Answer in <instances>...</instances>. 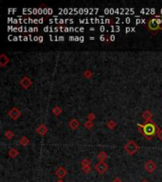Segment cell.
I'll list each match as a JSON object with an SVG mask.
<instances>
[{
	"label": "cell",
	"instance_id": "cell-25",
	"mask_svg": "<svg viewBox=\"0 0 162 182\" xmlns=\"http://www.w3.org/2000/svg\"><path fill=\"white\" fill-rule=\"evenodd\" d=\"M157 137H158V139H159L160 141H162V129H157Z\"/></svg>",
	"mask_w": 162,
	"mask_h": 182
},
{
	"label": "cell",
	"instance_id": "cell-22",
	"mask_svg": "<svg viewBox=\"0 0 162 182\" xmlns=\"http://www.w3.org/2000/svg\"><path fill=\"white\" fill-rule=\"evenodd\" d=\"M44 31H45V32H52V31H54V28L49 27V26H46V27L44 28Z\"/></svg>",
	"mask_w": 162,
	"mask_h": 182
},
{
	"label": "cell",
	"instance_id": "cell-15",
	"mask_svg": "<svg viewBox=\"0 0 162 182\" xmlns=\"http://www.w3.org/2000/svg\"><path fill=\"white\" fill-rule=\"evenodd\" d=\"M107 154L105 153V152H101L99 155H98V157H99V159H100V161H104V159H107Z\"/></svg>",
	"mask_w": 162,
	"mask_h": 182
},
{
	"label": "cell",
	"instance_id": "cell-11",
	"mask_svg": "<svg viewBox=\"0 0 162 182\" xmlns=\"http://www.w3.org/2000/svg\"><path fill=\"white\" fill-rule=\"evenodd\" d=\"M69 126L71 127L73 130H75L80 126V122H79L78 120H76V119H72V120L69 121Z\"/></svg>",
	"mask_w": 162,
	"mask_h": 182
},
{
	"label": "cell",
	"instance_id": "cell-18",
	"mask_svg": "<svg viewBox=\"0 0 162 182\" xmlns=\"http://www.w3.org/2000/svg\"><path fill=\"white\" fill-rule=\"evenodd\" d=\"M84 126L86 129H91L93 126H94V123H93V121H87L86 122L84 123Z\"/></svg>",
	"mask_w": 162,
	"mask_h": 182
},
{
	"label": "cell",
	"instance_id": "cell-9",
	"mask_svg": "<svg viewBox=\"0 0 162 182\" xmlns=\"http://www.w3.org/2000/svg\"><path fill=\"white\" fill-rule=\"evenodd\" d=\"M20 83L24 88H29V86L31 85V80L29 78L28 76H25L21 81H20Z\"/></svg>",
	"mask_w": 162,
	"mask_h": 182
},
{
	"label": "cell",
	"instance_id": "cell-19",
	"mask_svg": "<svg viewBox=\"0 0 162 182\" xmlns=\"http://www.w3.org/2000/svg\"><path fill=\"white\" fill-rule=\"evenodd\" d=\"M5 137H6L7 139H11L13 137V133L11 132V131H10V130H9V131H6V132H5Z\"/></svg>",
	"mask_w": 162,
	"mask_h": 182
},
{
	"label": "cell",
	"instance_id": "cell-1",
	"mask_svg": "<svg viewBox=\"0 0 162 182\" xmlns=\"http://www.w3.org/2000/svg\"><path fill=\"white\" fill-rule=\"evenodd\" d=\"M137 125L143 129L144 135L148 137H153L155 134V132H157V127H155V125L153 123V122H148V123L144 125H141V124H137Z\"/></svg>",
	"mask_w": 162,
	"mask_h": 182
},
{
	"label": "cell",
	"instance_id": "cell-38",
	"mask_svg": "<svg viewBox=\"0 0 162 182\" xmlns=\"http://www.w3.org/2000/svg\"><path fill=\"white\" fill-rule=\"evenodd\" d=\"M59 41H64V36H59Z\"/></svg>",
	"mask_w": 162,
	"mask_h": 182
},
{
	"label": "cell",
	"instance_id": "cell-33",
	"mask_svg": "<svg viewBox=\"0 0 162 182\" xmlns=\"http://www.w3.org/2000/svg\"><path fill=\"white\" fill-rule=\"evenodd\" d=\"M125 22L127 23V24H129V23L131 22V19L129 18V17H126V18H125Z\"/></svg>",
	"mask_w": 162,
	"mask_h": 182
},
{
	"label": "cell",
	"instance_id": "cell-27",
	"mask_svg": "<svg viewBox=\"0 0 162 182\" xmlns=\"http://www.w3.org/2000/svg\"><path fill=\"white\" fill-rule=\"evenodd\" d=\"M29 32H34V31H38V28H32V27H31V28H29Z\"/></svg>",
	"mask_w": 162,
	"mask_h": 182
},
{
	"label": "cell",
	"instance_id": "cell-46",
	"mask_svg": "<svg viewBox=\"0 0 162 182\" xmlns=\"http://www.w3.org/2000/svg\"><path fill=\"white\" fill-rule=\"evenodd\" d=\"M57 182H64V181H63V180H62V179H59V180H58Z\"/></svg>",
	"mask_w": 162,
	"mask_h": 182
},
{
	"label": "cell",
	"instance_id": "cell-37",
	"mask_svg": "<svg viewBox=\"0 0 162 182\" xmlns=\"http://www.w3.org/2000/svg\"><path fill=\"white\" fill-rule=\"evenodd\" d=\"M115 38H116V37H115V35H111V36H110V41H115Z\"/></svg>",
	"mask_w": 162,
	"mask_h": 182
},
{
	"label": "cell",
	"instance_id": "cell-34",
	"mask_svg": "<svg viewBox=\"0 0 162 182\" xmlns=\"http://www.w3.org/2000/svg\"><path fill=\"white\" fill-rule=\"evenodd\" d=\"M104 13H106V14H110V10H109V9H105V10H104Z\"/></svg>",
	"mask_w": 162,
	"mask_h": 182
},
{
	"label": "cell",
	"instance_id": "cell-16",
	"mask_svg": "<svg viewBox=\"0 0 162 182\" xmlns=\"http://www.w3.org/2000/svg\"><path fill=\"white\" fill-rule=\"evenodd\" d=\"M52 113L55 115V116H59L62 113V108L60 106H55L53 109H52Z\"/></svg>",
	"mask_w": 162,
	"mask_h": 182
},
{
	"label": "cell",
	"instance_id": "cell-21",
	"mask_svg": "<svg viewBox=\"0 0 162 182\" xmlns=\"http://www.w3.org/2000/svg\"><path fill=\"white\" fill-rule=\"evenodd\" d=\"M110 29H111V31L113 32H119L120 31V28L119 26H111Z\"/></svg>",
	"mask_w": 162,
	"mask_h": 182
},
{
	"label": "cell",
	"instance_id": "cell-10",
	"mask_svg": "<svg viewBox=\"0 0 162 182\" xmlns=\"http://www.w3.org/2000/svg\"><path fill=\"white\" fill-rule=\"evenodd\" d=\"M36 132H37V134H39L41 137H44L46 133H48V127H46L45 124H41L40 126L37 128Z\"/></svg>",
	"mask_w": 162,
	"mask_h": 182
},
{
	"label": "cell",
	"instance_id": "cell-24",
	"mask_svg": "<svg viewBox=\"0 0 162 182\" xmlns=\"http://www.w3.org/2000/svg\"><path fill=\"white\" fill-rule=\"evenodd\" d=\"M91 76H92V72H91L90 70H86V71H85V72H84V77H85V78H86V79L90 78Z\"/></svg>",
	"mask_w": 162,
	"mask_h": 182
},
{
	"label": "cell",
	"instance_id": "cell-30",
	"mask_svg": "<svg viewBox=\"0 0 162 182\" xmlns=\"http://www.w3.org/2000/svg\"><path fill=\"white\" fill-rule=\"evenodd\" d=\"M100 31H101L102 32H104V31H106V29H105L104 26H101V27H100Z\"/></svg>",
	"mask_w": 162,
	"mask_h": 182
},
{
	"label": "cell",
	"instance_id": "cell-40",
	"mask_svg": "<svg viewBox=\"0 0 162 182\" xmlns=\"http://www.w3.org/2000/svg\"><path fill=\"white\" fill-rule=\"evenodd\" d=\"M69 40L70 41H75V37L74 36H70L69 37Z\"/></svg>",
	"mask_w": 162,
	"mask_h": 182
},
{
	"label": "cell",
	"instance_id": "cell-39",
	"mask_svg": "<svg viewBox=\"0 0 162 182\" xmlns=\"http://www.w3.org/2000/svg\"><path fill=\"white\" fill-rule=\"evenodd\" d=\"M52 13H53V11H52V9L48 8V14H51Z\"/></svg>",
	"mask_w": 162,
	"mask_h": 182
},
{
	"label": "cell",
	"instance_id": "cell-31",
	"mask_svg": "<svg viewBox=\"0 0 162 182\" xmlns=\"http://www.w3.org/2000/svg\"><path fill=\"white\" fill-rule=\"evenodd\" d=\"M112 182H123L122 179H120V178H119V177H117V178H115V179L112 181Z\"/></svg>",
	"mask_w": 162,
	"mask_h": 182
},
{
	"label": "cell",
	"instance_id": "cell-13",
	"mask_svg": "<svg viewBox=\"0 0 162 182\" xmlns=\"http://www.w3.org/2000/svg\"><path fill=\"white\" fill-rule=\"evenodd\" d=\"M9 63V58L6 57L5 54H2L1 57H0V65H1V67H5L6 64H8Z\"/></svg>",
	"mask_w": 162,
	"mask_h": 182
},
{
	"label": "cell",
	"instance_id": "cell-36",
	"mask_svg": "<svg viewBox=\"0 0 162 182\" xmlns=\"http://www.w3.org/2000/svg\"><path fill=\"white\" fill-rule=\"evenodd\" d=\"M38 13H39V14H42V13H43V10H42L41 8L38 9Z\"/></svg>",
	"mask_w": 162,
	"mask_h": 182
},
{
	"label": "cell",
	"instance_id": "cell-23",
	"mask_svg": "<svg viewBox=\"0 0 162 182\" xmlns=\"http://www.w3.org/2000/svg\"><path fill=\"white\" fill-rule=\"evenodd\" d=\"M95 115L93 114V113H90V114H88L87 116V119H88V121H93L94 120H95Z\"/></svg>",
	"mask_w": 162,
	"mask_h": 182
},
{
	"label": "cell",
	"instance_id": "cell-20",
	"mask_svg": "<svg viewBox=\"0 0 162 182\" xmlns=\"http://www.w3.org/2000/svg\"><path fill=\"white\" fill-rule=\"evenodd\" d=\"M116 125H117V123L116 122H114L113 121H109L108 123H107V126L110 128V129H114V128L116 127Z\"/></svg>",
	"mask_w": 162,
	"mask_h": 182
},
{
	"label": "cell",
	"instance_id": "cell-26",
	"mask_svg": "<svg viewBox=\"0 0 162 182\" xmlns=\"http://www.w3.org/2000/svg\"><path fill=\"white\" fill-rule=\"evenodd\" d=\"M135 23H137V24H142V23H145V19L137 18V20H135Z\"/></svg>",
	"mask_w": 162,
	"mask_h": 182
},
{
	"label": "cell",
	"instance_id": "cell-43",
	"mask_svg": "<svg viewBox=\"0 0 162 182\" xmlns=\"http://www.w3.org/2000/svg\"><path fill=\"white\" fill-rule=\"evenodd\" d=\"M38 38H39L38 36H34L33 37V41H38Z\"/></svg>",
	"mask_w": 162,
	"mask_h": 182
},
{
	"label": "cell",
	"instance_id": "cell-14",
	"mask_svg": "<svg viewBox=\"0 0 162 182\" xmlns=\"http://www.w3.org/2000/svg\"><path fill=\"white\" fill-rule=\"evenodd\" d=\"M9 155H10L11 157L14 159L15 157L18 156L19 153H18V151H17L15 148H11V149H10V151H9Z\"/></svg>",
	"mask_w": 162,
	"mask_h": 182
},
{
	"label": "cell",
	"instance_id": "cell-32",
	"mask_svg": "<svg viewBox=\"0 0 162 182\" xmlns=\"http://www.w3.org/2000/svg\"><path fill=\"white\" fill-rule=\"evenodd\" d=\"M100 40H101V41H104L105 40V36L104 34H102L101 36H100Z\"/></svg>",
	"mask_w": 162,
	"mask_h": 182
},
{
	"label": "cell",
	"instance_id": "cell-44",
	"mask_svg": "<svg viewBox=\"0 0 162 182\" xmlns=\"http://www.w3.org/2000/svg\"><path fill=\"white\" fill-rule=\"evenodd\" d=\"M80 31L81 32H84V28H80Z\"/></svg>",
	"mask_w": 162,
	"mask_h": 182
},
{
	"label": "cell",
	"instance_id": "cell-7",
	"mask_svg": "<svg viewBox=\"0 0 162 182\" xmlns=\"http://www.w3.org/2000/svg\"><path fill=\"white\" fill-rule=\"evenodd\" d=\"M82 165V171H84V173H86V174H88L90 171H91V165H90V162L89 160H88L87 159H84V160L82 161L81 163Z\"/></svg>",
	"mask_w": 162,
	"mask_h": 182
},
{
	"label": "cell",
	"instance_id": "cell-47",
	"mask_svg": "<svg viewBox=\"0 0 162 182\" xmlns=\"http://www.w3.org/2000/svg\"><path fill=\"white\" fill-rule=\"evenodd\" d=\"M141 182H148V181H147L146 179H144V180H142V181H141Z\"/></svg>",
	"mask_w": 162,
	"mask_h": 182
},
{
	"label": "cell",
	"instance_id": "cell-6",
	"mask_svg": "<svg viewBox=\"0 0 162 182\" xmlns=\"http://www.w3.org/2000/svg\"><path fill=\"white\" fill-rule=\"evenodd\" d=\"M20 115H21V112H20L19 109L16 108V107H13V108L9 111V116H10L13 120H17V119L20 117Z\"/></svg>",
	"mask_w": 162,
	"mask_h": 182
},
{
	"label": "cell",
	"instance_id": "cell-2",
	"mask_svg": "<svg viewBox=\"0 0 162 182\" xmlns=\"http://www.w3.org/2000/svg\"><path fill=\"white\" fill-rule=\"evenodd\" d=\"M138 145L135 143L134 141H128L127 143L125 144L124 146V149H125V151L127 152V153L129 155H134L135 152H137L138 150Z\"/></svg>",
	"mask_w": 162,
	"mask_h": 182
},
{
	"label": "cell",
	"instance_id": "cell-3",
	"mask_svg": "<svg viewBox=\"0 0 162 182\" xmlns=\"http://www.w3.org/2000/svg\"><path fill=\"white\" fill-rule=\"evenodd\" d=\"M148 27H149V29H151V31H158V29L162 31V28H160V24L158 23V21H157V18L150 19L149 23H148Z\"/></svg>",
	"mask_w": 162,
	"mask_h": 182
},
{
	"label": "cell",
	"instance_id": "cell-28",
	"mask_svg": "<svg viewBox=\"0 0 162 182\" xmlns=\"http://www.w3.org/2000/svg\"><path fill=\"white\" fill-rule=\"evenodd\" d=\"M126 32H130V31H135V28H126L125 29Z\"/></svg>",
	"mask_w": 162,
	"mask_h": 182
},
{
	"label": "cell",
	"instance_id": "cell-17",
	"mask_svg": "<svg viewBox=\"0 0 162 182\" xmlns=\"http://www.w3.org/2000/svg\"><path fill=\"white\" fill-rule=\"evenodd\" d=\"M19 142H20V144H21V145L26 146V145H28L29 143V139L27 138V137H23V138L20 139Z\"/></svg>",
	"mask_w": 162,
	"mask_h": 182
},
{
	"label": "cell",
	"instance_id": "cell-42",
	"mask_svg": "<svg viewBox=\"0 0 162 182\" xmlns=\"http://www.w3.org/2000/svg\"><path fill=\"white\" fill-rule=\"evenodd\" d=\"M43 22H44V19L43 18H40L39 19V24H42Z\"/></svg>",
	"mask_w": 162,
	"mask_h": 182
},
{
	"label": "cell",
	"instance_id": "cell-4",
	"mask_svg": "<svg viewBox=\"0 0 162 182\" xmlns=\"http://www.w3.org/2000/svg\"><path fill=\"white\" fill-rule=\"evenodd\" d=\"M95 169L99 174H104V173H105L108 170V165L104 161H100L99 163L96 164Z\"/></svg>",
	"mask_w": 162,
	"mask_h": 182
},
{
	"label": "cell",
	"instance_id": "cell-45",
	"mask_svg": "<svg viewBox=\"0 0 162 182\" xmlns=\"http://www.w3.org/2000/svg\"><path fill=\"white\" fill-rule=\"evenodd\" d=\"M89 39H90V40H94V39H95V37H90Z\"/></svg>",
	"mask_w": 162,
	"mask_h": 182
},
{
	"label": "cell",
	"instance_id": "cell-41",
	"mask_svg": "<svg viewBox=\"0 0 162 182\" xmlns=\"http://www.w3.org/2000/svg\"><path fill=\"white\" fill-rule=\"evenodd\" d=\"M84 36H81L80 37V42H84Z\"/></svg>",
	"mask_w": 162,
	"mask_h": 182
},
{
	"label": "cell",
	"instance_id": "cell-29",
	"mask_svg": "<svg viewBox=\"0 0 162 182\" xmlns=\"http://www.w3.org/2000/svg\"><path fill=\"white\" fill-rule=\"evenodd\" d=\"M43 13H45V14H48V8H45V9H43Z\"/></svg>",
	"mask_w": 162,
	"mask_h": 182
},
{
	"label": "cell",
	"instance_id": "cell-8",
	"mask_svg": "<svg viewBox=\"0 0 162 182\" xmlns=\"http://www.w3.org/2000/svg\"><path fill=\"white\" fill-rule=\"evenodd\" d=\"M55 175L59 179H63V178L66 175V171L64 167H59V168L55 171Z\"/></svg>",
	"mask_w": 162,
	"mask_h": 182
},
{
	"label": "cell",
	"instance_id": "cell-12",
	"mask_svg": "<svg viewBox=\"0 0 162 182\" xmlns=\"http://www.w3.org/2000/svg\"><path fill=\"white\" fill-rule=\"evenodd\" d=\"M152 117H153V114L149 111V110H146V111H144L142 113V118L144 119V120H146V121H151Z\"/></svg>",
	"mask_w": 162,
	"mask_h": 182
},
{
	"label": "cell",
	"instance_id": "cell-5",
	"mask_svg": "<svg viewBox=\"0 0 162 182\" xmlns=\"http://www.w3.org/2000/svg\"><path fill=\"white\" fill-rule=\"evenodd\" d=\"M155 169H157V165H155V163L153 161L152 159H149L145 164V170L148 173H150V174H152V173H154L155 171Z\"/></svg>",
	"mask_w": 162,
	"mask_h": 182
},
{
	"label": "cell",
	"instance_id": "cell-35",
	"mask_svg": "<svg viewBox=\"0 0 162 182\" xmlns=\"http://www.w3.org/2000/svg\"><path fill=\"white\" fill-rule=\"evenodd\" d=\"M38 42L42 43V42H43V36H39V38H38Z\"/></svg>",
	"mask_w": 162,
	"mask_h": 182
}]
</instances>
